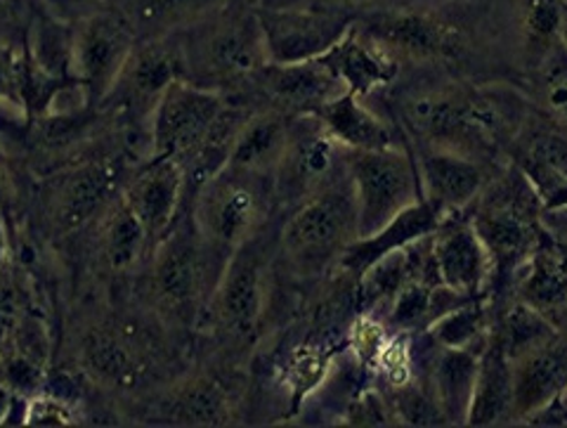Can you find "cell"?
<instances>
[{
	"instance_id": "6da1fadb",
	"label": "cell",
	"mask_w": 567,
	"mask_h": 428,
	"mask_svg": "<svg viewBox=\"0 0 567 428\" xmlns=\"http://www.w3.org/2000/svg\"><path fill=\"white\" fill-rule=\"evenodd\" d=\"M400 123L419 147L452 150L483 164L499 162L529 116L508 88H461L452 83L412 88L400 98Z\"/></svg>"
},
{
	"instance_id": "7a4b0ae2",
	"label": "cell",
	"mask_w": 567,
	"mask_h": 428,
	"mask_svg": "<svg viewBox=\"0 0 567 428\" xmlns=\"http://www.w3.org/2000/svg\"><path fill=\"white\" fill-rule=\"evenodd\" d=\"M185 81L218 93H237L268 64L260 0H225L199 22L175 33Z\"/></svg>"
},
{
	"instance_id": "3957f363",
	"label": "cell",
	"mask_w": 567,
	"mask_h": 428,
	"mask_svg": "<svg viewBox=\"0 0 567 428\" xmlns=\"http://www.w3.org/2000/svg\"><path fill=\"white\" fill-rule=\"evenodd\" d=\"M466 211L492 258L489 289H504L506 284H513L546 235L539 194L525 173L511 162L492 173Z\"/></svg>"
},
{
	"instance_id": "277c9868",
	"label": "cell",
	"mask_w": 567,
	"mask_h": 428,
	"mask_svg": "<svg viewBox=\"0 0 567 428\" xmlns=\"http://www.w3.org/2000/svg\"><path fill=\"white\" fill-rule=\"evenodd\" d=\"M358 240V206L348 173L287 211L279 225L277 261L296 279H322Z\"/></svg>"
},
{
	"instance_id": "5b68a950",
	"label": "cell",
	"mask_w": 567,
	"mask_h": 428,
	"mask_svg": "<svg viewBox=\"0 0 567 428\" xmlns=\"http://www.w3.org/2000/svg\"><path fill=\"white\" fill-rule=\"evenodd\" d=\"M227 261L202 240L185 206L147 263L150 292L158 313L183 327L202 323Z\"/></svg>"
},
{
	"instance_id": "8992f818",
	"label": "cell",
	"mask_w": 567,
	"mask_h": 428,
	"mask_svg": "<svg viewBox=\"0 0 567 428\" xmlns=\"http://www.w3.org/2000/svg\"><path fill=\"white\" fill-rule=\"evenodd\" d=\"M187 208L202 240L227 261L275 218V183L268 175L225 166L192 194Z\"/></svg>"
},
{
	"instance_id": "52a82bcc",
	"label": "cell",
	"mask_w": 567,
	"mask_h": 428,
	"mask_svg": "<svg viewBox=\"0 0 567 428\" xmlns=\"http://www.w3.org/2000/svg\"><path fill=\"white\" fill-rule=\"evenodd\" d=\"M279 227L272 221L244 242L225 263L202 323H208L225 344H251L270 306L272 267L277 263Z\"/></svg>"
},
{
	"instance_id": "ba28073f",
	"label": "cell",
	"mask_w": 567,
	"mask_h": 428,
	"mask_svg": "<svg viewBox=\"0 0 567 428\" xmlns=\"http://www.w3.org/2000/svg\"><path fill=\"white\" fill-rule=\"evenodd\" d=\"M128 162L121 156H91L64 166L43 185L41 206L50 232L74 235L95 225L123 197Z\"/></svg>"
},
{
	"instance_id": "9c48e42d",
	"label": "cell",
	"mask_w": 567,
	"mask_h": 428,
	"mask_svg": "<svg viewBox=\"0 0 567 428\" xmlns=\"http://www.w3.org/2000/svg\"><path fill=\"white\" fill-rule=\"evenodd\" d=\"M348 177L358 206V240L423 200L416 159L402 145L348 152Z\"/></svg>"
},
{
	"instance_id": "30bf717a",
	"label": "cell",
	"mask_w": 567,
	"mask_h": 428,
	"mask_svg": "<svg viewBox=\"0 0 567 428\" xmlns=\"http://www.w3.org/2000/svg\"><path fill=\"white\" fill-rule=\"evenodd\" d=\"M135 43L133 27L112 0L71 22V79L83 88L93 106L110 95Z\"/></svg>"
},
{
	"instance_id": "8fae6325",
	"label": "cell",
	"mask_w": 567,
	"mask_h": 428,
	"mask_svg": "<svg viewBox=\"0 0 567 428\" xmlns=\"http://www.w3.org/2000/svg\"><path fill=\"white\" fill-rule=\"evenodd\" d=\"M227 106V95L175 81L150 119V154L173 159L183 171L202 154Z\"/></svg>"
},
{
	"instance_id": "7c38bea8",
	"label": "cell",
	"mask_w": 567,
	"mask_h": 428,
	"mask_svg": "<svg viewBox=\"0 0 567 428\" xmlns=\"http://www.w3.org/2000/svg\"><path fill=\"white\" fill-rule=\"evenodd\" d=\"M348 173V150L315 114L293 116L287 152L272 175L277 208L289 211Z\"/></svg>"
},
{
	"instance_id": "4fadbf2b",
	"label": "cell",
	"mask_w": 567,
	"mask_h": 428,
	"mask_svg": "<svg viewBox=\"0 0 567 428\" xmlns=\"http://www.w3.org/2000/svg\"><path fill=\"white\" fill-rule=\"evenodd\" d=\"M175 81H185V67L175 33L162 39L137 41L131 58L123 64L114 88L100 106L110 110L123 126H142L150 131L154 106Z\"/></svg>"
},
{
	"instance_id": "5bb4252c",
	"label": "cell",
	"mask_w": 567,
	"mask_h": 428,
	"mask_svg": "<svg viewBox=\"0 0 567 428\" xmlns=\"http://www.w3.org/2000/svg\"><path fill=\"white\" fill-rule=\"evenodd\" d=\"M358 27L400 64L450 62L464 50L456 27L421 8H383L358 17Z\"/></svg>"
},
{
	"instance_id": "9a60e30c",
	"label": "cell",
	"mask_w": 567,
	"mask_h": 428,
	"mask_svg": "<svg viewBox=\"0 0 567 428\" xmlns=\"http://www.w3.org/2000/svg\"><path fill=\"white\" fill-rule=\"evenodd\" d=\"M358 17L329 6L300 8H262L260 27L268 48V60L275 64L308 62L322 58Z\"/></svg>"
},
{
	"instance_id": "2e32d148",
	"label": "cell",
	"mask_w": 567,
	"mask_h": 428,
	"mask_svg": "<svg viewBox=\"0 0 567 428\" xmlns=\"http://www.w3.org/2000/svg\"><path fill=\"white\" fill-rule=\"evenodd\" d=\"M343 93L346 85L319 58L291 64L268 62L237 91L256 110H277L289 116L317 114L327 102Z\"/></svg>"
},
{
	"instance_id": "e0dca14e",
	"label": "cell",
	"mask_w": 567,
	"mask_h": 428,
	"mask_svg": "<svg viewBox=\"0 0 567 428\" xmlns=\"http://www.w3.org/2000/svg\"><path fill=\"white\" fill-rule=\"evenodd\" d=\"M123 202L156 246L185 211L187 181L183 166L164 156L145 159L140 166L131 169L123 187Z\"/></svg>"
},
{
	"instance_id": "ac0fdd59",
	"label": "cell",
	"mask_w": 567,
	"mask_h": 428,
	"mask_svg": "<svg viewBox=\"0 0 567 428\" xmlns=\"http://www.w3.org/2000/svg\"><path fill=\"white\" fill-rule=\"evenodd\" d=\"M431 254L442 287L461 296L481 298L489 294L492 258L477 235L468 211H456L431 235Z\"/></svg>"
},
{
	"instance_id": "d6986e66",
	"label": "cell",
	"mask_w": 567,
	"mask_h": 428,
	"mask_svg": "<svg viewBox=\"0 0 567 428\" xmlns=\"http://www.w3.org/2000/svg\"><path fill=\"white\" fill-rule=\"evenodd\" d=\"M79 363L87 379L116 390H137L147 381L150 346L135 338L133 329L97 325L81 336Z\"/></svg>"
},
{
	"instance_id": "ffe728a7",
	"label": "cell",
	"mask_w": 567,
	"mask_h": 428,
	"mask_svg": "<svg viewBox=\"0 0 567 428\" xmlns=\"http://www.w3.org/2000/svg\"><path fill=\"white\" fill-rule=\"evenodd\" d=\"M416 166L423 200L437 204L442 211H466L492 177V166L466 154L440 147H419Z\"/></svg>"
},
{
	"instance_id": "44dd1931",
	"label": "cell",
	"mask_w": 567,
	"mask_h": 428,
	"mask_svg": "<svg viewBox=\"0 0 567 428\" xmlns=\"http://www.w3.org/2000/svg\"><path fill=\"white\" fill-rule=\"evenodd\" d=\"M513 369V421H525L544 405L567 390V332L511 363Z\"/></svg>"
},
{
	"instance_id": "7402d4cb",
	"label": "cell",
	"mask_w": 567,
	"mask_h": 428,
	"mask_svg": "<svg viewBox=\"0 0 567 428\" xmlns=\"http://www.w3.org/2000/svg\"><path fill=\"white\" fill-rule=\"evenodd\" d=\"M319 60L333 71V77L346 85L348 93L362 100L374 98L383 88L393 85L402 69L395 58H390L381 45L369 39L358 27V20Z\"/></svg>"
},
{
	"instance_id": "603a6c76",
	"label": "cell",
	"mask_w": 567,
	"mask_h": 428,
	"mask_svg": "<svg viewBox=\"0 0 567 428\" xmlns=\"http://www.w3.org/2000/svg\"><path fill=\"white\" fill-rule=\"evenodd\" d=\"M513 294L567 332V256L551 230L513 279Z\"/></svg>"
},
{
	"instance_id": "cb8c5ba5",
	"label": "cell",
	"mask_w": 567,
	"mask_h": 428,
	"mask_svg": "<svg viewBox=\"0 0 567 428\" xmlns=\"http://www.w3.org/2000/svg\"><path fill=\"white\" fill-rule=\"evenodd\" d=\"M450 216L447 211H442L437 204L429 200H419L410 208H404L400 216H395L385 227H381L374 235L364 240H354L346 254L339 261V267L343 275L358 279L371 263H377L390 252L410 246L423 237L433 235L437 225Z\"/></svg>"
},
{
	"instance_id": "d4e9b609",
	"label": "cell",
	"mask_w": 567,
	"mask_h": 428,
	"mask_svg": "<svg viewBox=\"0 0 567 428\" xmlns=\"http://www.w3.org/2000/svg\"><path fill=\"white\" fill-rule=\"evenodd\" d=\"M511 154L535 190L567 181V129L539 110H532L525 119Z\"/></svg>"
},
{
	"instance_id": "484cf974",
	"label": "cell",
	"mask_w": 567,
	"mask_h": 428,
	"mask_svg": "<svg viewBox=\"0 0 567 428\" xmlns=\"http://www.w3.org/2000/svg\"><path fill=\"white\" fill-rule=\"evenodd\" d=\"M315 116L348 152L402 145L400 135L383 119V114H379L369 100H362L348 91L327 102Z\"/></svg>"
},
{
	"instance_id": "4316f807",
	"label": "cell",
	"mask_w": 567,
	"mask_h": 428,
	"mask_svg": "<svg viewBox=\"0 0 567 428\" xmlns=\"http://www.w3.org/2000/svg\"><path fill=\"white\" fill-rule=\"evenodd\" d=\"M95 225L97 258L106 271L112 275H133L140 267H147L154 244L123 197L106 208Z\"/></svg>"
},
{
	"instance_id": "83f0119b",
	"label": "cell",
	"mask_w": 567,
	"mask_h": 428,
	"mask_svg": "<svg viewBox=\"0 0 567 428\" xmlns=\"http://www.w3.org/2000/svg\"><path fill=\"white\" fill-rule=\"evenodd\" d=\"M293 116L277 110H256L248 114L235 137L227 166L272 177L291 137Z\"/></svg>"
},
{
	"instance_id": "f1b7e54d",
	"label": "cell",
	"mask_w": 567,
	"mask_h": 428,
	"mask_svg": "<svg viewBox=\"0 0 567 428\" xmlns=\"http://www.w3.org/2000/svg\"><path fill=\"white\" fill-rule=\"evenodd\" d=\"M481 353L475 348H437L431 360L429 386L445 424L466 426Z\"/></svg>"
},
{
	"instance_id": "f546056e",
	"label": "cell",
	"mask_w": 567,
	"mask_h": 428,
	"mask_svg": "<svg viewBox=\"0 0 567 428\" xmlns=\"http://www.w3.org/2000/svg\"><path fill=\"white\" fill-rule=\"evenodd\" d=\"M513 421V369L496 336L489 332L481 353L466 426H494Z\"/></svg>"
},
{
	"instance_id": "4dcf8cb0",
	"label": "cell",
	"mask_w": 567,
	"mask_h": 428,
	"mask_svg": "<svg viewBox=\"0 0 567 428\" xmlns=\"http://www.w3.org/2000/svg\"><path fill=\"white\" fill-rule=\"evenodd\" d=\"M133 27L137 41L173 35L199 22L225 0H112Z\"/></svg>"
},
{
	"instance_id": "1f68e13d",
	"label": "cell",
	"mask_w": 567,
	"mask_h": 428,
	"mask_svg": "<svg viewBox=\"0 0 567 428\" xmlns=\"http://www.w3.org/2000/svg\"><path fill=\"white\" fill-rule=\"evenodd\" d=\"M162 412L175 424L225 426L233 421V398L218 379L197 374L171 390L162 402Z\"/></svg>"
},
{
	"instance_id": "d6a6232c",
	"label": "cell",
	"mask_w": 567,
	"mask_h": 428,
	"mask_svg": "<svg viewBox=\"0 0 567 428\" xmlns=\"http://www.w3.org/2000/svg\"><path fill=\"white\" fill-rule=\"evenodd\" d=\"M558 332L560 329L551 319L518 298H513V303H508L499 317L492 319V334L496 336V342H499L511 363H516L523 355L539 348Z\"/></svg>"
},
{
	"instance_id": "836d02e7",
	"label": "cell",
	"mask_w": 567,
	"mask_h": 428,
	"mask_svg": "<svg viewBox=\"0 0 567 428\" xmlns=\"http://www.w3.org/2000/svg\"><path fill=\"white\" fill-rule=\"evenodd\" d=\"M339 353L341 348H336L331 342H300L284 355L279 365V381L287 388L293 405L303 402L327 381Z\"/></svg>"
},
{
	"instance_id": "e575fe53",
	"label": "cell",
	"mask_w": 567,
	"mask_h": 428,
	"mask_svg": "<svg viewBox=\"0 0 567 428\" xmlns=\"http://www.w3.org/2000/svg\"><path fill=\"white\" fill-rule=\"evenodd\" d=\"M492 332V313L489 298L481 296L461 303L454 310L437 317L425 329L431 344L437 348H475L483 350Z\"/></svg>"
},
{
	"instance_id": "d590c367",
	"label": "cell",
	"mask_w": 567,
	"mask_h": 428,
	"mask_svg": "<svg viewBox=\"0 0 567 428\" xmlns=\"http://www.w3.org/2000/svg\"><path fill=\"white\" fill-rule=\"evenodd\" d=\"M563 0H523L520 33H523V58L527 69L535 67L548 55L560 39Z\"/></svg>"
},
{
	"instance_id": "8d00e7d4",
	"label": "cell",
	"mask_w": 567,
	"mask_h": 428,
	"mask_svg": "<svg viewBox=\"0 0 567 428\" xmlns=\"http://www.w3.org/2000/svg\"><path fill=\"white\" fill-rule=\"evenodd\" d=\"M527 71L532 74L539 112L567 129V48L563 41Z\"/></svg>"
},
{
	"instance_id": "74e56055",
	"label": "cell",
	"mask_w": 567,
	"mask_h": 428,
	"mask_svg": "<svg viewBox=\"0 0 567 428\" xmlns=\"http://www.w3.org/2000/svg\"><path fill=\"white\" fill-rule=\"evenodd\" d=\"M48 8L50 0H0V50L22 52L35 20Z\"/></svg>"
},
{
	"instance_id": "f35d334b",
	"label": "cell",
	"mask_w": 567,
	"mask_h": 428,
	"mask_svg": "<svg viewBox=\"0 0 567 428\" xmlns=\"http://www.w3.org/2000/svg\"><path fill=\"white\" fill-rule=\"evenodd\" d=\"M346 424L350 426H388L400 424L395 407L377 388H364L354 396L346 409Z\"/></svg>"
},
{
	"instance_id": "ab89813d",
	"label": "cell",
	"mask_w": 567,
	"mask_h": 428,
	"mask_svg": "<svg viewBox=\"0 0 567 428\" xmlns=\"http://www.w3.org/2000/svg\"><path fill=\"white\" fill-rule=\"evenodd\" d=\"M81 409L58 396L41 390L27 402V426H71L79 424Z\"/></svg>"
},
{
	"instance_id": "60d3db41",
	"label": "cell",
	"mask_w": 567,
	"mask_h": 428,
	"mask_svg": "<svg viewBox=\"0 0 567 428\" xmlns=\"http://www.w3.org/2000/svg\"><path fill=\"white\" fill-rule=\"evenodd\" d=\"M22 317V298L20 289H17L14 273L10 263L6 267H0V350L8 344V338L14 329V325L20 323Z\"/></svg>"
},
{
	"instance_id": "b9f144b4",
	"label": "cell",
	"mask_w": 567,
	"mask_h": 428,
	"mask_svg": "<svg viewBox=\"0 0 567 428\" xmlns=\"http://www.w3.org/2000/svg\"><path fill=\"white\" fill-rule=\"evenodd\" d=\"M27 398L14 396L12 390L0 381V426L6 424H17L14 415H20L22 421H27Z\"/></svg>"
},
{
	"instance_id": "7bdbcfd3",
	"label": "cell",
	"mask_w": 567,
	"mask_h": 428,
	"mask_svg": "<svg viewBox=\"0 0 567 428\" xmlns=\"http://www.w3.org/2000/svg\"><path fill=\"white\" fill-rule=\"evenodd\" d=\"M322 6L336 8V10H343L350 12L354 17L364 14L367 10H383L390 8V0H319Z\"/></svg>"
},
{
	"instance_id": "ee69618b",
	"label": "cell",
	"mask_w": 567,
	"mask_h": 428,
	"mask_svg": "<svg viewBox=\"0 0 567 428\" xmlns=\"http://www.w3.org/2000/svg\"><path fill=\"white\" fill-rule=\"evenodd\" d=\"M10 263V244H8V232L3 225V218H0V267H6Z\"/></svg>"
},
{
	"instance_id": "f6af8a7d",
	"label": "cell",
	"mask_w": 567,
	"mask_h": 428,
	"mask_svg": "<svg viewBox=\"0 0 567 428\" xmlns=\"http://www.w3.org/2000/svg\"><path fill=\"white\" fill-rule=\"evenodd\" d=\"M560 39L567 48V0H563V22H560Z\"/></svg>"
},
{
	"instance_id": "bcb514c9",
	"label": "cell",
	"mask_w": 567,
	"mask_h": 428,
	"mask_svg": "<svg viewBox=\"0 0 567 428\" xmlns=\"http://www.w3.org/2000/svg\"><path fill=\"white\" fill-rule=\"evenodd\" d=\"M423 6H454V3H464V0H421Z\"/></svg>"
},
{
	"instance_id": "7dc6e473",
	"label": "cell",
	"mask_w": 567,
	"mask_h": 428,
	"mask_svg": "<svg viewBox=\"0 0 567 428\" xmlns=\"http://www.w3.org/2000/svg\"><path fill=\"white\" fill-rule=\"evenodd\" d=\"M3 197H6V181H3V171H0V206H3Z\"/></svg>"
},
{
	"instance_id": "c3c4849f",
	"label": "cell",
	"mask_w": 567,
	"mask_h": 428,
	"mask_svg": "<svg viewBox=\"0 0 567 428\" xmlns=\"http://www.w3.org/2000/svg\"><path fill=\"white\" fill-rule=\"evenodd\" d=\"M50 3H52V0H50ZM58 3H69V0H58Z\"/></svg>"
}]
</instances>
